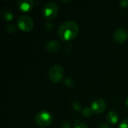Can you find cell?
Returning <instances> with one entry per match:
<instances>
[{
    "label": "cell",
    "instance_id": "obj_16",
    "mask_svg": "<svg viewBox=\"0 0 128 128\" xmlns=\"http://www.w3.org/2000/svg\"><path fill=\"white\" fill-rule=\"evenodd\" d=\"M64 48V52L66 53L70 54L72 52V50H73V45L71 44H70V43H67V44H65Z\"/></svg>",
    "mask_w": 128,
    "mask_h": 128
},
{
    "label": "cell",
    "instance_id": "obj_3",
    "mask_svg": "<svg viewBox=\"0 0 128 128\" xmlns=\"http://www.w3.org/2000/svg\"><path fill=\"white\" fill-rule=\"evenodd\" d=\"M64 75V70L63 68L59 64H54L52 65L48 72L49 79L51 82L54 83H57L60 82L63 78Z\"/></svg>",
    "mask_w": 128,
    "mask_h": 128
},
{
    "label": "cell",
    "instance_id": "obj_13",
    "mask_svg": "<svg viewBox=\"0 0 128 128\" xmlns=\"http://www.w3.org/2000/svg\"><path fill=\"white\" fill-rule=\"evenodd\" d=\"M74 128H88V127L83 122H80V120L76 119L74 122Z\"/></svg>",
    "mask_w": 128,
    "mask_h": 128
},
{
    "label": "cell",
    "instance_id": "obj_22",
    "mask_svg": "<svg viewBox=\"0 0 128 128\" xmlns=\"http://www.w3.org/2000/svg\"><path fill=\"white\" fill-rule=\"evenodd\" d=\"M98 128H110V127L107 124L103 123V124H100L99 125Z\"/></svg>",
    "mask_w": 128,
    "mask_h": 128
},
{
    "label": "cell",
    "instance_id": "obj_5",
    "mask_svg": "<svg viewBox=\"0 0 128 128\" xmlns=\"http://www.w3.org/2000/svg\"><path fill=\"white\" fill-rule=\"evenodd\" d=\"M17 26L22 32H31L34 28V21L32 17L27 15H22L18 17Z\"/></svg>",
    "mask_w": 128,
    "mask_h": 128
},
{
    "label": "cell",
    "instance_id": "obj_18",
    "mask_svg": "<svg viewBox=\"0 0 128 128\" xmlns=\"http://www.w3.org/2000/svg\"><path fill=\"white\" fill-rule=\"evenodd\" d=\"M119 128H128V118L123 120L121 122L119 125Z\"/></svg>",
    "mask_w": 128,
    "mask_h": 128
},
{
    "label": "cell",
    "instance_id": "obj_17",
    "mask_svg": "<svg viewBox=\"0 0 128 128\" xmlns=\"http://www.w3.org/2000/svg\"><path fill=\"white\" fill-rule=\"evenodd\" d=\"M15 30H16V27L13 24H8L6 26V31L8 33H14L15 32Z\"/></svg>",
    "mask_w": 128,
    "mask_h": 128
},
{
    "label": "cell",
    "instance_id": "obj_8",
    "mask_svg": "<svg viewBox=\"0 0 128 128\" xmlns=\"http://www.w3.org/2000/svg\"><path fill=\"white\" fill-rule=\"evenodd\" d=\"M17 8L22 12H28L34 7L32 0H20L16 2Z\"/></svg>",
    "mask_w": 128,
    "mask_h": 128
},
{
    "label": "cell",
    "instance_id": "obj_6",
    "mask_svg": "<svg viewBox=\"0 0 128 128\" xmlns=\"http://www.w3.org/2000/svg\"><path fill=\"white\" fill-rule=\"evenodd\" d=\"M93 112L97 114H101L102 112H104L106 109V103L104 99L101 98H98L94 100L92 103V106H91Z\"/></svg>",
    "mask_w": 128,
    "mask_h": 128
},
{
    "label": "cell",
    "instance_id": "obj_12",
    "mask_svg": "<svg viewBox=\"0 0 128 128\" xmlns=\"http://www.w3.org/2000/svg\"><path fill=\"white\" fill-rule=\"evenodd\" d=\"M93 110L92 109V107H88V106H86L85 107L83 110H82V116H85V117H90L92 113H93Z\"/></svg>",
    "mask_w": 128,
    "mask_h": 128
},
{
    "label": "cell",
    "instance_id": "obj_14",
    "mask_svg": "<svg viewBox=\"0 0 128 128\" xmlns=\"http://www.w3.org/2000/svg\"><path fill=\"white\" fill-rule=\"evenodd\" d=\"M72 107L76 112H80L82 110V106L79 101H73L72 102Z\"/></svg>",
    "mask_w": 128,
    "mask_h": 128
},
{
    "label": "cell",
    "instance_id": "obj_20",
    "mask_svg": "<svg viewBox=\"0 0 128 128\" xmlns=\"http://www.w3.org/2000/svg\"><path fill=\"white\" fill-rule=\"evenodd\" d=\"M53 26L51 22H46L45 23V26H44V28L46 31H51L52 28Z\"/></svg>",
    "mask_w": 128,
    "mask_h": 128
},
{
    "label": "cell",
    "instance_id": "obj_15",
    "mask_svg": "<svg viewBox=\"0 0 128 128\" xmlns=\"http://www.w3.org/2000/svg\"><path fill=\"white\" fill-rule=\"evenodd\" d=\"M64 85L68 87H72L74 85V80L71 77H67L64 80Z\"/></svg>",
    "mask_w": 128,
    "mask_h": 128
},
{
    "label": "cell",
    "instance_id": "obj_23",
    "mask_svg": "<svg viewBox=\"0 0 128 128\" xmlns=\"http://www.w3.org/2000/svg\"><path fill=\"white\" fill-rule=\"evenodd\" d=\"M126 105L128 106V97L127 98V99H126Z\"/></svg>",
    "mask_w": 128,
    "mask_h": 128
},
{
    "label": "cell",
    "instance_id": "obj_4",
    "mask_svg": "<svg viewBox=\"0 0 128 128\" xmlns=\"http://www.w3.org/2000/svg\"><path fill=\"white\" fill-rule=\"evenodd\" d=\"M58 11V7L54 2H49L44 4L42 9V14L44 16L47 20L54 19Z\"/></svg>",
    "mask_w": 128,
    "mask_h": 128
},
{
    "label": "cell",
    "instance_id": "obj_10",
    "mask_svg": "<svg viewBox=\"0 0 128 128\" xmlns=\"http://www.w3.org/2000/svg\"><path fill=\"white\" fill-rule=\"evenodd\" d=\"M106 118L108 120V122L112 124H116L118 122V114L115 112V111H110L108 112L107 116H106Z\"/></svg>",
    "mask_w": 128,
    "mask_h": 128
},
{
    "label": "cell",
    "instance_id": "obj_21",
    "mask_svg": "<svg viewBox=\"0 0 128 128\" xmlns=\"http://www.w3.org/2000/svg\"><path fill=\"white\" fill-rule=\"evenodd\" d=\"M61 128H70V124L68 122H64L62 124Z\"/></svg>",
    "mask_w": 128,
    "mask_h": 128
},
{
    "label": "cell",
    "instance_id": "obj_7",
    "mask_svg": "<svg viewBox=\"0 0 128 128\" xmlns=\"http://www.w3.org/2000/svg\"><path fill=\"white\" fill-rule=\"evenodd\" d=\"M128 38V31L124 28H117L113 34V40L118 44L124 43Z\"/></svg>",
    "mask_w": 128,
    "mask_h": 128
},
{
    "label": "cell",
    "instance_id": "obj_9",
    "mask_svg": "<svg viewBox=\"0 0 128 128\" xmlns=\"http://www.w3.org/2000/svg\"><path fill=\"white\" fill-rule=\"evenodd\" d=\"M61 48V44L56 40H51L46 44V50L50 53H54L58 52Z\"/></svg>",
    "mask_w": 128,
    "mask_h": 128
},
{
    "label": "cell",
    "instance_id": "obj_19",
    "mask_svg": "<svg viewBox=\"0 0 128 128\" xmlns=\"http://www.w3.org/2000/svg\"><path fill=\"white\" fill-rule=\"evenodd\" d=\"M119 4L122 8H128V0H122L119 2Z\"/></svg>",
    "mask_w": 128,
    "mask_h": 128
},
{
    "label": "cell",
    "instance_id": "obj_11",
    "mask_svg": "<svg viewBox=\"0 0 128 128\" xmlns=\"http://www.w3.org/2000/svg\"><path fill=\"white\" fill-rule=\"evenodd\" d=\"M2 18L7 21H10L14 18V14L12 11L8 9H4L2 13Z\"/></svg>",
    "mask_w": 128,
    "mask_h": 128
},
{
    "label": "cell",
    "instance_id": "obj_2",
    "mask_svg": "<svg viewBox=\"0 0 128 128\" xmlns=\"http://www.w3.org/2000/svg\"><path fill=\"white\" fill-rule=\"evenodd\" d=\"M34 122L39 127L46 128L52 122V116L47 111H40L36 114Z\"/></svg>",
    "mask_w": 128,
    "mask_h": 128
},
{
    "label": "cell",
    "instance_id": "obj_1",
    "mask_svg": "<svg viewBox=\"0 0 128 128\" xmlns=\"http://www.w3.org/2000/svg\"><path fill=\"white\" fill-rule=\"evenodd\" d=\"M78 24L72 20H67L63 22L58 28V36L64 41H70L74 39L79 33Z\"/></svg>",
    "mask_w": 128,
    "mask_h": 128
}]
</instances>
